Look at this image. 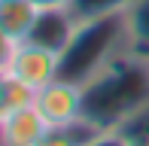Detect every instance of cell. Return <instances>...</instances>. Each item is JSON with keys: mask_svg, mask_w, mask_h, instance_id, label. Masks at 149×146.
<instances>
[{"mask_svg": "<svg viewBox=\"0 0 149 146\" xmlns=\"http://www.w3.org/2000/svg\"><path fill=\"white\" fill-rule=\"evenodd\" d=\"M149 107V55L122 52L82 82V119L100 131H122Z\"/></svg>", "mask_w": 149, "mask_h": 146, "instance_id": "cell-1", "label": "cell"}, {"mask_svg": "<svg viewBox=\"0 0 149 146\" xmlns=\"http://www.w3.org/2000/svg\"><path fill=\"white\" fill-rule=\"evenodd\" d=\"M128 49H131V34H128L125 12H107V15L82 18L76 37L61 52L58 76L82 85L100 67H107L116 55H122Z\"/></svg>", "mask_w": 149, "mask_h": 146, "instance_id": "cell-2", "label": "cell"}, {"mask_svg": "<svg viewBox=\"0 0 149 146\" xmlns=\"http://www.w3.org/2000/svg\"><path fill=\"white\" fill-rule=\"evenodd\" d=\"M58 67H61L58 52L46 49V46H37L31 40L3 46V67H0V73H9V76L22 79L33 91L43 88L52 79H58Z\"/></svg>", "mask_w": 149, "mask_h": 146, "instance_id": "cell-3", "label": "cell"}, {"mask_svg": "<svg viewBox=\"0 0 149 146\" xmlns=\"http://www.w3.org/2000/svg\"><path fill=\"white\" fill-rule=\"evenodd\" d=\"M33 104H37V110L46 116L49 125L79 122V119H82V85L58 76V79H52V82H46L43 88H37Z\"/></svg>", "mask_w": 149, "mask_h": 146, "instance_id": "cell-4", "label": "cell"}, {"mask_svg": "<svg viewBox=\"0 0 149 146\" xmlns=\"http://www.w3.org/2000/svg\"><path fill=\"white\" fill-rule=\"evenodd\" d=\"M79 22H82V18H79L70 6H46V9H40V15H37V22H33L28 40L61 55V52L70 46V40L76 37Z\"/></svg>", "mask_w": 149, "mask_h": 146, "instance_id": "cell-5", "label": "cell"}, {"mask_svg": "<svg viewBox=\"0 0 149 146\" xmlns=\"http://www.w3.org/2000/svg\"><path fill=\"white\" fill-rule=\"evenodd\" d=\"M52 125L37 110V104L0 113V143L3 146H37Z\"/></svg>", "mask_w": 149, "mask_h": 146, "instance_id": "cell-6", "label": "cell"}, {"mask_svg": "<svg viewBox=\"0 0 149 146\" xmlns=\"http://www.w3.org/2000/svg\"><path fill=\"white\" fill-rule=\"evenodd\" d=\"M37 15H40V6L33 0H0V37H3V46L28 40Z\"/></svg>", "mask_w": 149, "mask_h": 146, "instance_id": "cell-7", "label": "cell"}, {"mask_svg": "<svg viewBox=\"0 0 149 146\" xmlns=\"http://www.w3.org/2000/svg\"><path fill=\"white\" fill-rule=\"evenodd\" d=\"M97 131L100 128H94V125L85 122V119L70 122V125H52V128L46 131V137L37 146H85Z\"/></svg>", "mask_w": 149, "mask_h": 146, "instance_id": "cell-8", "label": "cell"}, {"mask_svg": "<svg viewBox=\"0 0 149 146\" xmlns=\"http://www.w3.org/2000/svg\"><path fill=\"white\" fill-rule=\"evenodd\" d=\"M128 34H131V49L149 55V0H134L125 9Z\"/></svg>", "mask_w": 149, "mask_h": 146, "instance_id": "cell-9", "label": "cell"}, {"mask_svg": "<svg viewBox=\"0 0 149 146\" xmlns=\"http://www.w3.org/2000/svg\"><path fill=\"white\" fill-rule=\"evenodd\" d=\"M33 97H37V91L31 85H24L22 79L9 76V73H3V79H0V113L28 107V104H33Z\"/></svg>", "mask_w": 149, "mask_h": 146, "instance_id": "cell-10", "label": "cell"}, {"mask_svg": "<svg viewBox=\"0 0 149 146\" xmlns=\"http://www.w3.org/2000/svg\"><path fill=\"white\" fill-rule=\"evenodd\" d=\"M134 0H73L70 9L79 18H94V15H107V12H125Z\"/></svg>", "mask_w": 149, "mask_h": 146, "instance_id": "cell-11", "label": "cell"}, {"mask_svg": "<svg viewBox=\"0 0 149 146\" xmlns=\"http://www.w3.org/2000/svg\"><path fill=\"white\" fill-rule=\"evenodd\" d=\"M122 131H125L128 140H146V143H149V107H146L143 113H137V116H134Z\"/></svg>", "mask_w": 149, "mask_h": 146, "instance_id": "cell-12", "label": "cell"}, {"mask_svg": "<svg viewBox=\"0 0 149 146\" xmlns=\"http://www.w3.org/2000/svg\"><path fill=\"white\" fill-rule=\"evenodd\" d=\"M85 146H128L125 131H97Z\"/></svg>", "mask_w": 149, "mask_h": 146, "instance_id": "cell-13", "label": "cell"}, {"mask_svg": "<svg viewBox=\"0 0 149 146\" xmlns=\"http://www.w3.org/2000/svg\"><path fill=\"white\" fill-rule=\"evenodd\" d=\"M33 3H37L40 9H46V6H70L73 0H33Z\"/></svg>", "mask_w": 149, "mask_h": 146, "instance_id": "cell-14", "label": "cell"}, {"mask_svg": "<svg viewBox=\"0 0 149 146\" xmlns=\"http://www.w3.org/2000/svg\"><path fill=\"white\" fill-rule=\"evenodd\" d=\"M128 146H149L146 140H128Z\"/></svg>", "mask_w": 149, "mask_h": 146, "instance_id": "cell-15", "label": "cell"}]
</instances>
